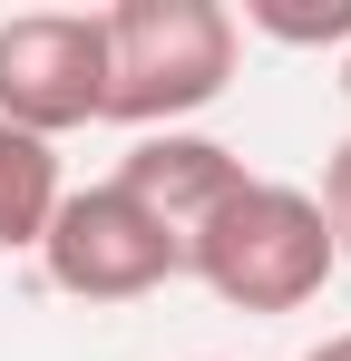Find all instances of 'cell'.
I'll list each match as a JSON object with an SVG mask.
<instances>
[{"label":"cell","instance_id":"1","mask_svg":"<svg viewBox=\"0 0 351 361\" xmlns=\"http://www.w3.org/2000/svg\"><path fill=\"white\" fill-rule=\"evenodd\" d=\"M185 274L225 302V312H302V302H322V283L342 274V254H332V225H322L312 185L244 176L225 205L185 235Z\"/></svg>","mask_w":351,"mask_h":361},{"label":"cell","instance_id":"2","mask_svg":"<svg viewBox=\"0 0 351 361\" xmlns=\"http://www.w3.org/2000/svg\"><path fill=\"white\" fill-rule=\"evenodd\" d=\"M98 39H108V108L98 118L137 127V137L205 118L234 88V49H244L225 0H108Z\"/></svg>","mask_w":351,"mask_h":361},{"label":"cell","instance_id":"3","mask_svg":"<svg viewBox=\"0 0 351 361\" xmlns=\"http://www.w3.org/2000/svg\"><path fill=\"white\" fill-rule=\"evenodd\" d=\"M39 274L68 302H147L156 283L185 274V244L127 195V185H68L39 235Z\"/></svg>","mask_w":351,"mask_h":361},{"label":"cell","instance_id":"4","mask_svg":"<svg viewBox=\"0 0 351 361\" xmlns=\"http://www.w3.org/2000/svg\"><path fill=\"white\" fill-rule=\"evenodd\" d=\"M108 108V39L98 10H20L0 20V127L20 137H68Z\"/></svg>","mask_w":351,"mask_h":361},{"label":"cell","instance_id":"5","mask_svg":"<svg viewBox=\"0 0 351 361\" xmlns=\"http://www.w3.org/2000/svg\"><path fill=\"white\" fill-rule=\"evenodd\" d=\"M244 176H254V166H244L234 147L195 137V127H156V137H137V147L117 157L108 185H127V195H137V205H147V215L185 244V235H195V225H205V215H215Z\"/></svg>","mask_w":351,"mask_h":361},{"label":"cell","instance_id":"6","mask_svg":"<svg viewBox=\"0 0 351 361\" xmlns=\"http://www.w3.org/2000/svg\"><path fill=\"white\" fill-rule=\"evenodd\" d=\"M58 195H68L58 147H49V137L0 127V254H39V235H49V215H58Z\"/></svg>","mask_w":351,"mask_h":361},{"label":"cell","instance_id":"7","mask_svg":"<svg viewBox=\"0 0 351 361\" xmlns=\"http://www.w3.org/2000/svg\"><path fill=\"white\" fill-rule=\"evenodd\" d=\"M234 30H264L283 49H351V0H244Z\"/></svg>","mask_w":351,"mask_h":361},{"label":"cell","instance_id":"8","mask_svg":"<svg viewBox=\"0 0 351 361\" xmlns=\"http://www.w3.org/2000/svg\"><path fill=\"white\" fill-rule=\"evenodd\" d=\"M312 205H322V225H332V254L351 264V127H342V147L322 157V195H312Z\"/></svg>","mask_w":351,"mask_h":361},{"label":"cell","instance_id":"9","mask_svg":"<svg viewBox=\"0 0 351 361\" xmlns=\"http://www.w3.org/2000/svg\"><path fill=\"white\" fill-rule=\"evenodd\" d=\"M302 361H351V332H332V342H312Z\"/></svg>","mask_w":351,"mask_h":361},{"label":"cell","instance_id":"10","mask_svg":"<svg viewBox=\"0 0 351 361\" xmlns=\"http://www.w3.org/2000/svg\"><path fill=\"white\" fill-rule=\"evenodd\" d=\"M332 88H342V98H351V49H342V78H332Z\"/></svg>","mask_w":351,"mask_h":361}]
</instances>
